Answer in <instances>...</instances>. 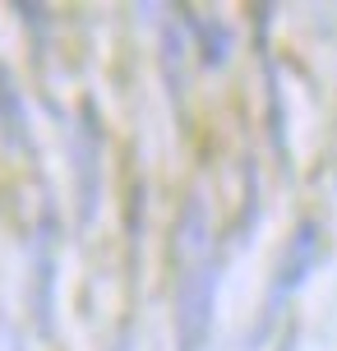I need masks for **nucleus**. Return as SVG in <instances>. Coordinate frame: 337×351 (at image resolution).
<instances>
[{"label":"nucleus","mask_w":337,"mask_h":351,"mask_svg":"<svg viewBox=\"0 0 337 351\" xmlns=\"http://www.w3.org/2000/svg\"><path fill=\"white\" fill-rule=\"evenodd\" d=\"M213 291H217V268H213V259L195 254V263L180 273V287H176V333H180V351H203V342H208V324H213Z\"/></svg>","instance_id":"nucleus-1"},{"label":"nucleus","mask_w":337,"mask_h":351,"mask_svg":"<svg viewBox=\"0 0 337 351\" xmlns=\"http://www.w3.org/2000/svg\"><path fill=\"white\" fill-rule=\"evenodd\" d=\"M314 263H319V227H314V222H301L296 236H291V245H286V254H282V263H277V278H273V287H268L259 333L273 328V319L282 315V300L291 296V291H301L305 278L314 273Z\"/></svg>","instance_id":"nucleus-2"},{"label":"nucleus","mask_w":337,"mask_h":351,"mask_svg":"<svg viewBox=\"0 0 337 351\" xmlns=\"http://www.w3.org/2000/svg\"><path fill=\"white\" fill-rule=\"evenodd\" d=\"M199 33H203V60L222 70L227 56H231V33L222 28V23H199Z\"/></svg>","instance_id":"nucleus-3"},{"label":"nucleus","mask_w":337,"mask_h":351,"mask_svg":"<svg viewBox=\"0 0 337 351\" xmlns=\"http://www.w3.org/2000/svg\"><path fill=\"white\" fill-rule=\"evenodd\" d=\"M282 351H291V342H282Z\"/></svg>","instance_id":"nucleus-4"},{"label":"nucleus","mask_w":337,"mask_h":351,"mask_svg":"<svg viewBox=\"0 0 337 351\" xmlns=\"http://www.w3.org/2000/svg\"><path fill=\"white\" fill-rule=\"evenodd\" d=\"M116 351H129V347H125V342H121V347H116Z\"/></svg>","instance_id":"nucleus-5"}]
</instances>
